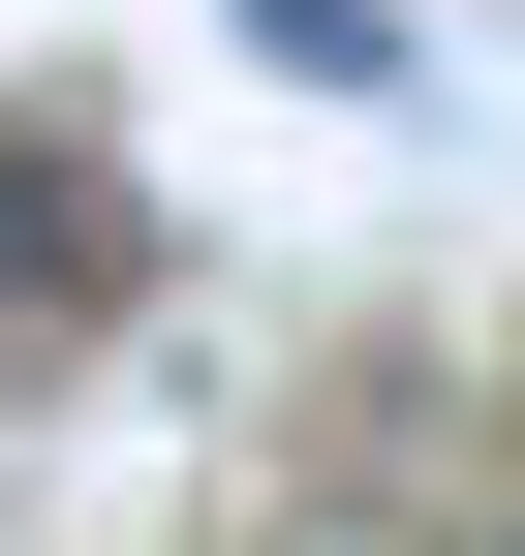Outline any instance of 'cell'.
<instances>
[{"label": "cell", "instance_id": "2", "mask_svg": "<svg viewBox=\"0 0 525 556\" xmlns=\"http://www.w3.org/2000/svg\"><path fill=\"white\" fill-rule=\"evenodd\" d=\"M247 62H279V93H433V62H402V0H247Z\"/></svg>", "mask_w": 525, "mask_h": 556}, {"label": "cell", "instance_id": "1", "mask_svg": "<svg viewBox=\"0 0 525 556\" xmlns=\"http://www.w3.org/2000/svg\"><path fill=\"white\" fill-rule=\"evenodd\" d=\"M62 309H93V186H62V155H0V371H31Z\"/></svg>", "mask_w": 525, "mask_h": 556}]
</instances>
